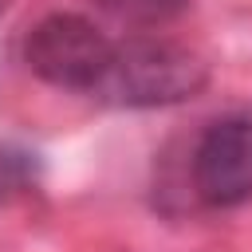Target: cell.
<instances>
[{"instance_id": "cell-5", "label": "cell", "mask_w": 252, "mask_h": 252, "mask_svg": "<svg viewBox=\"0 0 252 252\" xmlns=\"http://www.w3.org/2000/svg\"><path fill=\"white\" fill-rule=\"evenodd\" d=\"M98 4L110 8L114 16H126V20H138V24H158V20L177 16L189 0H98Z\"/></svg>"}, {"instance_id": "cell-4", "label": "cell", "mask_w": 252, "mask_h": 252, "mask_svg": "<svg viewBox=\"0 0 252 252\" xmlns=\"http://www.w3.org/2000/svg\"><path fill=\"white\" fill-rule=\"evenodd\" d=\"M35 177H39L35 154L0 142V205H8L16 197H24L28 189H35Z\"/></svg>"}, {"instance_id": "cell-1", "label": "cell", "mask_w": 252, "mask_h": 252, "mask_svg": "<svg viewBox=\"0 0 252 252\" xmlns=\"http://www.w3.org/2000/svg\"><path fill=\"white\" fill-rule=\"evenodd\" d=\"M209 63L158 35H134L126 43H114V63L98 94L114 106H177L205 91Z\"/></svg>"}, {"instance_id": "cell-3", "label": "cell", "mask_w": 252, "mask_h": 252, "mask_svg": "<svg viewBox=\"0 0 252 252\" xmlns=\"http://www.w3.org/2000/svg\"><path fill=\"white\" fill-rule=\"evenodd\" d=\"M193 189L213 209L252 201V118L213 122L193 150Z\"/></svg>"}, {"instance_id": "cell-2", "label": "cell", "mask_w": 252, "mask_h": 252, "mask_svg": "<svg viewBox=\"0 0 252 252\" xmlns=\"http://www.w3.org/2000/svg\"><path fill=\"white\" fill-rule=\"evenodd\" d=\"M24 63L32 75H39L43 83H51L59 91L98 94V87L106 83L110 63H114V43L87 16L55 12V16H43L28 32Z\"/></svg>"}]
</instances>
